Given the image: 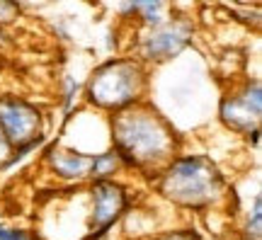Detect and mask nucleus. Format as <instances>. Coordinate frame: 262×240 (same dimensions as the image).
<instances>
[{
  "mask_svg": "<svg viewBox=\"0 0 262 240\" xmlns=\"http://www.w3.org/2000/svg\"><path fill=\"white\" fill-rule=\"evenodd\" d=\"M107 136L124 172L146 177L148 182L185 146V136L175 121L150 100L107 117Z\"/></svg>",
  "mask_w": 262,
  "mask_h": 240,
  "instance_id": "1",
  "label": "nucleus"
},
{
  "mask_svg": "<svg viewBox=\"0 0 262 240\" xmlns=\"http://www.w3.org/2000/svg\"><path fill=\"white\" fill-rule=\"evenodd\" d=\"M148 185L172 209L187 213H206L224 206L231 182L211 156L182 150Z\"/></svg>",
  "mask_w": 262,
  "mask_h": 240,
  "instance_id": "2",
  "label": "nucleus"
},
{
  "mask_svg": "<svg viewBox=\"0 0 262 240\" xmlns=\"http://www.w3.org/2000/svg\"><path fill=\"white\" fill-rule=\"evenodd\" d=\"M153 75L150 68L129 54L110 56L93 68L83 83V104L102 117H112L148 100Z\"/></svg>",
  "mask_w": 262,
  "mask_h": 240,
  "instance_id": "3",
  "label": "nucleus"
},
{
  "mask_svg": "<svg viewBox=\"0 0 262 240\" xmlns=\"http://www.w3.org/2000/svg\"><path fill=\"white\" fill-rule=\"evenodd\" d=\"M194 19L189 15H178L172 10L165 22L148 29H134L131 39V54L146 68H158L175 61L194 44Z\"/></svg>",
  "mask_w": 262,
  "mask_h": 240,
  "instance_id": "4",
  "label": "nucleus"
},
{
  "mask_svg": "<svg viewBox=\"0 0 262 240\" xmlns=\"http://www.w3.org/2000/svg\"><path fill=\"white\" fill-rule=\"evenodd\" d=\"M88 202V233L95 240H107L110 233L124 221L134 206L131 192L124 180H102L85 185Z\"/></svg>",
  "mask_w": 262,
  "mask_h": 240,
  "instance_id": "5",
  "label": "nucleus"
},
{
  "mask_svg": "<svg viewBox=\"0 0 262 240\" xmlns=\"http://www.w3.org/2000/svg\"><path fill=\"white\" fill-rule=\"evenodd\" d=\"M216 117L226 131L235 136H248L250 131L260 129L262 119V85L257 75H245L243 80L233 83L219 97Z\"/></svg>",
  "mask_w": 262,
  "mask_h": 240,
  "instance_id": "6",
  "label": "nucleus"
},
{
  "mask_svg": "<svg viewBox=\"0 0 262 240\" xmlns=\"http://www.w3.org/2000/svg\"><path fill=\"white\" fill-rule=\"evenodd\" d=\"M0 134L12 148L49 139L47 112L25 95L0 93Z\"/></svg>",
  "mask_w": 262,
  "mask_h": 240,
  "instance_id": "7",
  "label": "nucleus"
},
{
  "mask_svg": "<svg viewBox=\"0 0 262 240\" xmlns=\"http://www.w3.org/2000/svg\"><path fill=\"white\" fill-rule=\"evenodd\" d=\"M39 163L61 185H88V167H90V158L83 153L80 148L68 146L58 139H49L44 146L39 148Z\"/></svg>",
  "mask_w": 262,
  "mask_h": 240,
  "instance_id": "8",
  "label": "nucleus"
},
{
  "mask_svg": "<svg viewBox=\"0 0 262 240\" xmlns=\"http://www.w3.org/2000/svg\"><path fill=\"white\" fill-rule=\"evenodd\" d=\"M172 5L170 3H160V0H148V3H122L119 5V17L124 22H131L134 29H148V27H156L160 22L172 15Z\"/></svg>",
  "mask_w": 262,
  "mask_h": 240,
  "instance_id": "9",
  "label": "nucleus"
},
{
  "mask_svg": "<svg viewBox=\"0 0 262 240\" xmlns=\"http://www.w3.org/2000/svg\"><path fill=\"white\" fill-rule=\"evenodd\" d=\"M122 160L117 158L112 148L97 150L90 158V167H88V182H102V180H122Z\"/></svg>",
  "mask_w": 262,
  "mask_h": 240,
  "instance_id": "10",
  "label": "nucleus"
},
{
  "mask_svg": "<svg viewBox=\"0 0 262 240\" xmlns=\"http://www.w3.org/2000/svg\"><path fill=\"white\" fill-rule=\"evenodd\" d=\"M241 238L243 240H260L262 238V194H253V204L243 213V226H241Z\"/></svg>",
  "mask_w": 262,
  "mask_h": 240,
  "instance_id": "11",
  "label": "nucleus"
},
{
  "mask_svg": "<svg viewBox=\"0 0 262 240\" xmlns=\"http://www.w3.org/2000/svg\"><path fill=\"white\" fill-rule=\"evenodd\" d=\"M143 240H204V235L199 233L194 226H182V228H168V231H158Z\"/></svg>",
  "mask_w": 262,
  "mask_h": 240,
  "instance_id": "12",
  "label": "nucleus"
},
{
  "mask_svg": "<svg viewBox=\"0 0 262 240\" xmlns=\"http://www.w3.org/2000/svg\"><path fill=\"white\" fill-rule=\"evenodd\" d=\"M0 240H41V235H39V231H32V228L10 226V223L0 221Z\"/></svg>",
  "mask_w": 262,
  "mask_h": 240,
  "instance_id": "13",
  "label": "nucleus"
},
{
  "mask_svg": "<svg viewBox=\"0 0 262 240\" xmlns=\"http://www.w3.org/2000/svg\"><path fill=\"white\" fill-rule=\"evenodd\" d=\"M19 10H22V5H17V3L0 0V27H8L15 19H19Z\"/></svg>",
  "mask_w": 262,
  "mask_h": 240,
  "instance_id": "14",
  "label": "nucleus"
},
{
  "mask_svg": "<svg viewBox=\"0 0 262 240\" xmlns=\"http://www.w3.org/2000/svg\"><path fill=\"white\" fill-rule=\"evenodd\" d=\"M10 153H12V146H10V141L0 134V170H3V165L8 163V158H10Z\"/></svg>",
  "mask_w": 262,
  "mask_h": 240,
  "instance_id": "15",
  "label": "nucleus"
},
{
  "mask_svg": "<svg viewBox=\"0 0 262 240\" xmlns=\"http://www.w3.org/2000/svg\"><path fill=\"white\" fill-rule=\"evenodd\" d=\"M245 141H248V146L253 148V150H257V148H260V129L250 131V134L245 136Z\"/></svg>",
  "mask_w": 262,
  "mask_h": 240,
  "instance_id": "16",
  "label": "nucleus"
}]
</instances>
